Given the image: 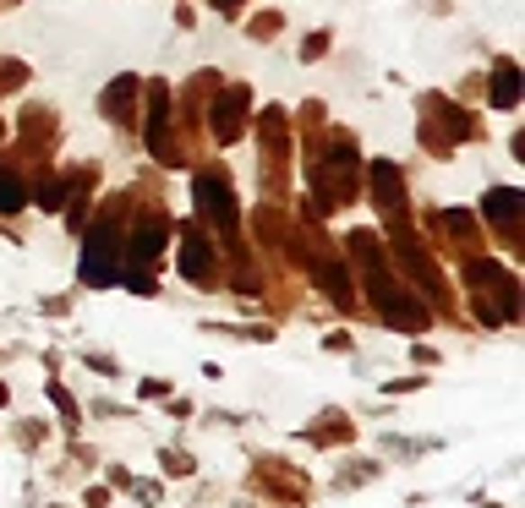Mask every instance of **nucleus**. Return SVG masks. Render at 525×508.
Segmentation results:
<instances>
[{
  "mask_svg": "<svg viewBox=\"0 0 525 508\" xmlns=\"http://www.w3.org/2000/svg\"><path fill=\"white\" fill-rule=\"evenodd\" d=\"M367 290H372V301L383 307V323L405 328V334H422V328H427V307H422V301H411L400 284H388V273H383V268H372V273H367Z\"/></svg>",
  "mask_w": 525,
  "mask_h": 508,
  "instance_id": "nucleus-1",
  "label": "nucleus"
},
{
  "mask_svg": "<svg viewBox=\"0 0 525 508\" xmlns=\"http://www.w3.org/2000/svg\"><path fill=\"white\" fill-rule=\"evenodd\" d=\"M115 263H120V236H115L110 225H99V230L88 236V246H83V284H93V290L115 284V279H120Z\"/></svg>",
  "mask_w": 525,
  "mask_h": 508,
  "instance_id": "nucleus-2",
  "label": "nucleus"
},
{
  "mask_svg": "<svg viewBox=\"0 0 525 508\" xmlns=\"http://www.w3.org/2000/svg\"><path fill=\"white\" fill-rule=\"evenodd\" d=\"M191 192H197V208H203V219H209V225H219V230L230 236V230H236V197H230V186H225V181H214V175H197V186H191Z\"/></svg>",
  "mask_w": 525,
  "mask_h": 508,
  "instance_id": "nucleus-3",
  "label": "nucleus"
},
{
  "mask_svg": "<svg viewBox=\"0 0 525 508\" xmlns=\"http://www.w3.org/2000/svg\"><path fill=\"white\" fill-rule=\"evenodd\" d=\"M246 104H252L246 88H225V94H219V104H214V137H219V142H236V137H241Z\"/></svg>",
  "mask_w": 525,
  "mask_h": 508,
  "instance_id": "nucleus-4",
  "label": "nucleus"
},
{
  "mask_svg": "<svg viewBox=\"0 0 525 508\" xmlns=\"http://www.w3.org/2000/svg\"><path fill=\"white\" fill-rule=\"evenodd\" d=\"M165 115H170V94H165V83H154V88H148V148H154V159H170Z\"/></svg>",
  "mask_w": 525,
  "mask_h": 508,
  "instance_id": "nucleus-5",
  "label": "nucleus"
},
{
  "mask_svg": "<svg viewBox=\"0 0 525 508\" xmlns=\"http://www.w3.org/2000/svg\"><path fill=\"white\" fill-rule=\"evenodd\" d=\"M181 273H186L191 284H209V241H203V236H186V246H181Z\"/></svg>",
  "mask_w": 525,
  "mask_h": 508,
  "instance_id": "nucleus-6",
  "label": "nucleus"
},
{
  "mask_svg": "<svg viewBox=\"0 0 525 508\" xmlns=\"http://www.w3.org/2000/svg\"><path fill=\"white\" fill-rule=\"evenodd\" d=\"M372 175H378V197H383V208H394V213H400V208H405V192H400V170H394V165H378Z\"/></svg>",
  "mask_w": 525,
  "mask_h": 508,
  "instance_id": "nucleus-7",
  "label": "nucleus"
},
{
  "mask_svg": "<svg viewBox=\"0 0 525 508\" xmlns=\"http://www.w3.org/2000/svg\"><path fill=\"white\" fill-rule=\"evenodd\" d=\"M514 99H520V71H514V66L503 60V66L493 71V104H503V110H509Z\"/></svg>",
  "mask_w": 525,
  "mask_h": 508,
  "instance_id": "nucleus-8",
  "label": "nucleus"
},
{
  "mask_svg": "<svg viewBox=\"0 0 525 508\" xmlns=\"http://www.w3.org/2000/svg\"><path fill=\"white\" fill-rule=\"evenodd\" d=\"M165 236H170V230H165L159 219H154V225H143V236L131 241V263H154V252L165 246Z\"/></svg>",
  "mask_w": 525,
  "mask_h": 508,
  "instance_id": "nucleus-9",
  "label": "nucleus"
},
{
  "mask_svg": "<svg viewBox=\"0 0 525 508\" xmlns=\"http://www.w3.org/2000/svg\"><path fill=\"white\" fill-rule=\"evenodd\" d=\"M520 208H525V197H520V192H493V197H487V219H498V225H503L509 213H520Z\"/></svg>",
  "mask_w": 525,
  "mask_h": 508,
  "instance_id": "nucleus-10",
  "label": "nucleus"
},
{
  "mask_svg": "<svg viewBox=\"0 0 525 508\" xmlns=\"http://www.w3.org/2000/svg\"><path fill=\"white\" fill-rule=\"evenodd\" d=\"M317 279H323V284H328V296H340V301H345V296H351V284H345V273H340V268H334V263H317Z\"/></svg>",
  "mask_w": 525,
  "mask_h": 508,
  "instance_id": "nucleus-11",
  "label": "nucleus"
},
{
  "mask_svg": "<svg viewBox=\"0 0 525 508\" xmlns=\"http://www.w3.org/2000/svg\"><path fill=\"white\" fill-rule=\"evenodd\" d=\"M0 208H6V213H12V208H22V186H17L12 175H0Z\"/></svg>",
  "mask_w": 525,
  "mask_h": 508,
  "instance_id": "nucleus-12",
  "label": "nucleus"
},
{
  "mask_svg": "<svg viewBox=\"0 0 525 508\" xmlns=\"http://www.w3.org/2000/svg\"><path fill=\"white\" fill-rule=\"evenodd\" d=\"M214 6H219V12H236V6H241V0H214Z\"/></svg>",
  "mask_w": 525,
  "mask_h": 508,
  "instance_id": "nucleus-13",
  "label": "nucleus"
}]
</instances>
